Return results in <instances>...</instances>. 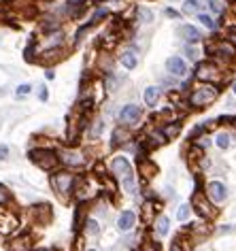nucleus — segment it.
I'll return each mask as SVG.
<instances>
[{
  "mask_svg": "<svg viewBox=\"0 0 236 251\" xmlns=\"http://www.w3.org/2000/svg\"><path fill=\"white\" fill-rule=\"evenodd\" d=\"M85 234L88 236H100V232H102V228H100V224H98V219H92V217H88L85 219V224H83V228H81Z\"/></svg>",
  "mask_w": 236,
  "mask_h": 251,
  "instance_id": "7c9ffc66",
  "label": "nucleus"
},
{
  "mask_svg": "<svg viewBox=\"0 0 236 251\" xmlns=\"http://www.w3.org/2000/svg\"><path fill=\"white\" fill-rule=\"evenodd\" d=\"M36 2H45V4H49V2H53V0H36Z\"/></svg>",
  "mask_w": 236,
  "mask_h": 251,
  "instance_id": "3c124183",
  "label": "nucleus"
},
{
  "mask_svg": "<svg viewBox=\"0 0 236 251\" xmlns=\"http://www.w3.org/2000/svg\"><path fill=\"white\" fill-rule=\"evenodd\" d=\"M134 224H136V213L134 211H123L119 215V219H117V228H119V232H132Z\"/></svg>",
  "mask_w": 236,
  "mask_h": 251,
  "instance_id": "b1692460",
  "label": "nucleus"
},
{
  "mask_svg": "<svg viewBox=\"0 0 236 251\" xmlns=\"http://www.w3.org/2000/svg\"><path fill=\"white\" fill-rule=\"evenodd\" d=\"M202 11H207V0H183L181 2L183 15H198Z\"/></svg>",
  "mask_w": 236,
  "mask_h": 251,
  "instance_id": "4be33fe9",
  "label": "nucleus"
},
{
  "mask_svg": "<svg viewBox=\"0 0 236 251\" xmlns=\"http://www.w3.org/2000/svg\"><path fill=\"white\" fill-rule=\"evenodd\" d=\"M30 251H55L51 247H36V249H30Z\"/></svg>",
  "mask_w": 236,
  "mask_h": 251,
  "instance_id": "09e8293b",
  "label": "nucleus"
},
{
  "mask_svg": "<svg viewBox=\"0 0 236 251\" xmlns=\"http://www.w3.org/2000/svg\"><path fill=\"white\" fill-rule=\"evenodd\" d=\"M196 20H198V24H200L202 28L211 30V32H219V30H221V20H219V17H215V15H211L209 11H202V13H198Z\"/></svg>",
  "mask_w": 236,
  "mask_h": 251,
  "instance_id": "2eb2a0df",
  "label": "nucleus"
},
{
  "mask_svg": "<svg viewBox=\"0 0 236 251\" xmlns=\"http://www.w3.org/2000/svg\"><path fill=\"white\" fill-rule=\"evenodd\" d=\"M221 94V85H215V83H204V81H196L194 85H191V90L188 92V98H185V102L191 111H202L211 106L215 102L217 98H219Z\"/></svg>",
  "mask_w": 236,
  "mask_h": 251,
  "instance_id": "f257e3e1",
  "label": "nucleus"
},
{
  "mask_svg": "<svg viewBox=\"0 0 236 251\" xmlns=\"http://www.w3.org/2000/svg\"><path fill=\"white\" fill-rule=\"evenodd\" d=\"M9 158V145H0V160Z\"/></svg>",
  "mask_w": 236,
  "mask_h": 251,
  "instance_id": "49530a36",
  "label": "nucleus"
},
{
  "mask_svg": "<svg viewBox=\"0 0 236 251\" xmlns=\"http://www.w3.org/2000/svg\"><path fill=\"white\" fill-rule=\"evenodd\" d=\"M177 32L185 45H198V43L204 41V34L200 32V28L191 26V24H181V26L177 28Z\"/></svg>",
  "mask_w": 236,
  "mask_h": 251,
  "instance_id": "9b49d317",
  "label": "nucleus"
},
{
  "mask_svg": "<svg viewBox=\"0 0 236 251\" xmlns=\"http://www.w3.org/2000/svg\"><path fill=\"white\" fill-rule=\"evenodd\" d=\"M74 181H77V177L72 175V171H53L51 173V187L62 198H68L72 194Z\"/></svg>",
  "mask_w": 236,
  "mask_h": 251,
  "instance_id": "20e7f679",
  "label": "nucleus"
},
{
  "mask_svg": "<svg viewBox=\"0 0 236 251\" xmlns=\"http://www.w3.org/2000/svg\"><path fill=\"white\" fill-rule=\"evenodd\" d=\"M126 83V75H117L115 71L104 75V90H107L109 94H115L121 90V85Z\"/></svg>",
  "mask_w": 236,
  "mask_h": 251,
  "instance_id": "f3484780",
  "label": "nucleus"
},
{
  "mask_svg": "<svg viewBox=\"0 0 236 251\" xmlns=\"http://www.w3.org/2000/svg\"><path fill=\"white\" fill-rule=\"evenodd\" d=\"M15 228H17V219L11 215H7L4 222H0V232H2V234H9V232H13Z\"/></svg>",
  "mask_w": 236,
  "mask_h": 251,
  "instance_id": "58836bf2",
  "label": "nucleus"
},
{
  "mask_svg": "<svg viewBox=\"0 0 236 251\" xmlns=\"http://www.w3.org/2000/svg\"><path fill=\"white\" fill-rule=\"evenodd\" d=\"M85 219H88V209H85V206H77V211H74V222H72L74 232H79L83 228Z\"/></svg>",
  "mask_w": 236,
  "mask_h": 251,
  "instance_id": "473e14b6",
  "label": "nucleus"
},
{
  "mask_svg": "<svg viewBox=\"0 0 236 251\" xmlns=\"http://www.w3.org/2000/svg\"><path fill=\"white\" fill-rule=\"evenodd\" d=\"M223 39H228L232 45H236V24H221Z\"/></svg>",
  "mask_w": 236,
  "mask_h": 251,
  "instance_id": "4c0bfd02",
  "label": "nucleus"
},
{
  "mask_svg": "<svg viewBox=\"0 0 236 251\" xmlns=\"http://www.w3.org/2000/svg\"><path fill=\"white\" fill-rule=\"evenodd\" d=\"M58 158H60V164L66 168V171H79V168L85 166V153L79 151L74 147H64L58 151Z\"/></svg>",
  "mask_w": 236,
  "mask_h": 251,
  "instance_id": "39448f33",
  "label": "nucleus"
},
{
  "mask_svg": "<svg viewBox=\"0 0 236 251\" xmlns=\"http://www.w3.org/2000/svg\"><path fill=\"white\" fill-rule=\"evenodd\" d=\"M207 11L211 15H215V17H223V13H226V7L219 2V0H207Z\"/></svg>",
  "mask_w": 236,
  "mask_h": 251,
  "instance_id": "f704fd0d",
  "label": "nucleus"
},
{
  "mask_svg": "<svg viewBox=\"0 0 236 251\" xmlns=\"http://www.w3.org/2000/svg\"><path fill=\"white\" fill-rule=\"evenodd\" d=\"M53 77H55L53 71H51V68H47V79H53Z\"/></svg>",
  "mask_w": 236,
  "mask_h": 251,
  "instance_id": "8fccbe9b",
  "label": "nucleus"
},
{
  "mask_svg": "<svg viewBox=\"0 0 236 251\" xmlns=\"http://www.w3.org/2000/svg\"><path fill=\"white\" fill-rule=\"evenodd\" d=\"M121 185H123V190H126L128 194H136L139 192V185H136V175L134 171H128L126 175L121 177Z\"/></svg>",
  "mask_w": 236,
  "mask_h": 251,
  "instance_id": "c85d7f7f",
  "label": "nucleus"
},
{
  "mask_svg": "<svg viewBox=\"0 0 236 251\" xmlns=\"http://www.w3.org/2000/svg\"><path fill=\"white\" fill-rule=\"evenodd\" d=\"M39 100H41V102H47V100H49V90L45 85L39 87Z\"/></svg>",
  "mask_w": 236,
  "mask_h": 251,
  "instance_id": "a18cd8bd",
  "label": "nucleus"
},
{
  "mask_svg": "<svg viewBox=\"0 0 236 251\" xmlns=\"http://www.w3.org/2000/svg\"><path fill=\"white\" fill-rule=\"evenodd\" d=\"M123 0H102V4H121Z\"/></svg>",
  "mask_w": 236,
  "mask_h": 251,
  "instance_id": "de8ad7c7",
  "label": "nucleus"
},
{
  "mask_svg": "<svg viewBox=\"0 0 236 251\" xmlns=\"http://www.w3.org/2000/svg\"><path fill=\"white\" fill-rule=\"evenodd\" d=\"M158 213H160V202H158V200H151V198H149L147 202L142 204V222L151 226L153 219L158 217Z\"/></svg>",
  "mask_w": 236,
  "mask_h": 251,
  "instance_id": "5701e85b",
  "label": "nucleus"
},
{
  "mask_svg": "<svg viewBox=\"0 0 236 251\" xmlns=\"http://www.w3.org/2000/svg\"><path fill=\"white\" fill-rule=\"evenodd\" d=\"M166 71H168L170 77H177L183 81V79H188V75H189V66L181 55H170V58L166 60Z\"/></svg>",
  "mask_w": 236,
  "mask_h": 251,
  "instance_id": "1a4fd4ad",
  "label": "nucleus"
},
{
  "mask_svg": "<svg viewBox=\"0 0 236 251\" xmlns=\"http://www.w3.org/2000/svg\"><path fill=\"white\" fill-rule=\"evenodd\" d=\"M232 90H234V94H236V81H234V85H232Z\"/></svg>",
  "mask_w": 236,
  "mask_h": 251,
  "instance_id": "864d4df0",
  "label": "nucleus"
},
{
  "mask_svg": "<svg viewBox=\"0 0 236 251\" xmlns=\"http://www.w3.org/2000/svg\"><path fill=\"white\" fill-rule=\"evenodd\" d=\"M183 53L188 55L189 62H196V64L202 60V55H204V51L200 49V43H198V45H185L183 47Z\"/></svg>",
  "mask_w": 236,
  "mask_h": 251,
  "instance_id": "c756f323",
  "label": "nucleus"
},
{
  "mask_svg": "<svg viewBox=\"0 0 236 251\" xmlns=\"http://www.w3.org/2000/svg\"><path fill=\"white\" fill-rule=\"evenodd\" d=\"M215 145L221 149V151H226V149H230V145H232V139H230L228 132H217L215 134Z\"/></svg>",
  "mask_w": 236,
  "mask_h": 251,
  "instance_id": "c9c22d12",
  "label": "nucleus"
},
{
  "mask_svg": "<svg viewBox=\"0 0 236 251\" xmlns=\"http://www.w3.org/2000/svg\"><path fill=\"white\" fill-rule=\"evenodd\" d=\"M88 251H96V249H88Z\"/></svg>",
  "mask_w": 236,
  "mask_h": 251,
  "instance_id": "6e6d98bb",
  "label": "nucleus"
},
{
  "mask_svg": "<svg viewBox=\"0 0 236 251\" xmlns=\"http://www.w3.org/2000/svg\"><path fill=\"white\" fill-rule=\"evenodd\" d=\"M160 98H162V87H158V85H149V87H145V92H142V100H145V104L149 109L158 104Z\"/></svg>",
  "mask_w": 236,
  "mask_h": 251,
  "instance_id": "393cba45",
  "label": "nucleus"
},
{
  "mask_svg": "<svg viewBox=\"0 0 236 251\" xmlns=\"http://www.w3.org/2000/svg\"><path fill=\"white\" fill-rule=\"evenodd\" d=\"M142 119V106L139 104H123L119 115H117V122H119V126H126V128H134V126H139Z\"/></svg>",
  "mask_w": 236,
  "mask_h": 251,
  "instance_id": "0eeeda50",
  "label": "nucleus"
},
{
  "mask_svg": "<svg viewBox=\"0 0 236 251\" xmlns=\"http://www.w3.org/2000/svg\"><path fill=\"white\" fill-rule=\"evenodd\" d=\"M132 128H126V126H115L113 132H111V149H119L126 147L128 141H132Z\"/></svg>",
  "mask_w": 236,
  "mask_h": 251,
  "instance_id": "f8f14e48",
  "label": "nucleus"
},
{
  "mask_svg": "<svg viewBox=\"0 0 236 251\" xmlns=\"http://www.w3.org/2000/svg\"><path fill=\"white\" fill-rule=\"evenodd\" d=\"M153 230H155V234L158 236H166L170 232V219L166 217V215H162V213H158V217L153 219Z\"/></svg>",
  "mask_w": 236,
  "mask_h": 251,
  "instance_id": "a878e982",
  "label": "nucleus"
},
{
  "mask_svg": "<svg viewBox=\"0 0 236 251\" xmlns=\"http://www.w3.org/2000/svg\"><path fill=\"white\" fill-rule=\"evenodd\" d=\"M30 213H32L34 222L41 224V226L49 224V222H51V217H53L51 206H49V204H36V206H32V209H30Z\"/></svg>",
  "mask_w": 236,
  "mask_h": 251,
  "instance_id": "6ab92c4d",
  "label": "nucleus"
},
{
  "mask_svg": "<svg viewBox=\"0 0 236 251\" xmlns=\"http://www.w3.org/2000/svg\"><path fill=\"white\" fill-rule=\"evenodd\" d=\"M36 43H39V51H41V49L62 47L66 43V39H64V28H55V30H49V32H43V39H36Z\"/></svg>",
  "mask_w": 236,
  "mask_h": 251,
  "instance_id": "6e6552de",
  "label": "nucleus"
},
{
  "mask_svg": "<svg viewBox=\"0 0 236 251\" xmlns=\"http://www.w3.org/2000/svg\"><path fill=\"white\" fill-rule=\"evenodd\" d=\"M141 251H162V249H160L158 241H153V238H145V241H142Z\"/></svg>",
  "mask_w": 236,
  "mask_h": 251,
  "instance_id": "a19ab883",
  "label": "nucleus"
},
{
  "mask_svg": "<svg viewBox=\"0 0 236 251\" xmlns=\"http://www.w3.org/2000/svg\"><path fill=\"white\" fill-rule=\"evenodd\" d=\"M102 130H104L102 119H94V122H90V139H100Z\"/></svg>",
  "mask_w": 236,
  "mask_h": 251,
  "instance_id": "e433bc0d",
  "label": "nucleus"
},
{
  "mask_svg": "<svg viewBox=\"0 0 236 251\" xmlns=\"http://www.w3.org/2000/svg\"><path fill=\"white\" fill-rule=\"evenodd\" d=\"M117 60H119V64L126 68V71H134V68L139 66V51H136L134 47H123L119 55H117Z\"/></svg>",
  "mask_w": 236,
  "mask_h": 251,
  "instance_id": "4468645a",
  "label": "nucleus"
},
{
  "mask_svg": "<svg viewBox=\"0 0 236 251\" xmlns=\"http://www.w3.org/2000/svg\"><path fill=\"white\" fill-rule=\"evenodd\" d=\"M115 71V58L111 53H100V55H96V73H100V75H109V73H113Z\"/></svg>",
  "mask_w": 236,
  "mask_h": 251,
  "instance_id": "a211bd4d",
  "label": "nucleus"
},
{
  "mask_svg": "<svg viewBox=\"0 0 236 251\" xmlns=\"http://www.w3.org/2000/svg\"><path fill=\"white\" fill-rule=\"evenodd\" d=\"M32 249V238L28 234H22L9 243V251H30Z\"/></svg>",
  "mask_w": 236,
  "mask_h": 251,
  "instance_id": "bb28decb",
  "label": "nucleus"
},
{
  "mask_svg": "<svg viewBox=\"0 0 236 251\" xmlns=\"http://www.w3.org/2000/svg\"><path fill=\"white\" fill-rule=\"evenodd\" d=\"M128 171H132V164H130L128 158H123V155H113V158H111V162H109V175H113L115 179H121Z\"/></svg>",
  "mask_w": 236,
  "mask_h": 251,
  "instance_id": "ddd939ff",
  "label": "nucleus"
},
{
  "mask_svg": "<svg viewBox=\"0 0 236 251\" xmlns=\"http://www.w3.org/2000/svg\"><path fill=\"white\" fill-rule=\"evenodd\" d=\"M230 66L217 62L215 58H209V60H200L196 64V71H194V77L196 81H204V83H215V85H223L226 83V71Z\"/></svg>",
  "mask_w": 236,
  "mask_h": 251,
  "instance_id": "f03ea898",
  "label": "nucleus"
},
{
  "mask_svg": "<svg viewBox=\"0 0 236 251\" xmlns=\"http://www.w3.org/2000/svg\"><path fill=\"white\" fill-rule=\"evenodd\" d=\"M28 158L32 160L34 164L41 168V171H45V173H53V171H58V166H60L58 151H53V149H49V147H34V149H30Z\"/></svg>",
  "mask_w": 236,
  "mask_h": 251,
  "instance_id": "7ed1b4c3",
  "label": "nucleus"
},
{
  "mask_svg": "<svg viewBox=\"0 0 236 251\" xmlns=\"http://www.w3.org/2000/svg\"><path fill=\"white\" fill-rule=\"evenodd\" d=\"M62 58H64V51H62V47H55V49H41L36 62L51 66V64H55V62H60Z\"/></svg>",
  "mask_w": 236,
  "mask_h": 251,
  "instance_id": "dca6fc26",
  "label": "nucleus"
},
{
  "mask_svg": "<svg viewBox=\"0 0 236 251\" xmlns=\"http://www.w3.org/2000/svg\"><path fill=\"white\" fill-rule=\"evenodd\" d=\"M232 126H234V130H236V115H232Z\"/></svg>",
  "mask_w": 236,
  "mask_h": 251,
  "instance_id": "603ef678",
  "label": "nucleus"
},
{
  "mask_svg": "<svg viewBox=\"0 0 236 251\" xmlns=\"http://www.w3.org/2000/svg\"><path fill=\"white\" fill-rule=\"evenodd\" d=\"M204 196L213 204H221L223 200L228 198V187H226V183H221V181H209V183L204 185Z\"/></svg>",
  "mask_w": 236,
  "mask_h": 251,
  "instance_id": "9d476101",
  "label": "nucleus"
},
{
  "mask_svg": "<svg viewBox=\"0 0 236 251\" xmlns=\"http://www.w3.org/2000/svg\"><path fill=\"white\" fill-rule=\"evenodd\" d=\"M164 15H166V17H170V20H181V11H175L172 7L164 9Z\"/></svg>",
  "mask_w": 236,
  "mask_h": 251,
  "instance_id": "c03bdc74",
  "label": "nucleus"
},
{
  "mask_svg": "<svg viewBox=\"0 0 236 251\" xmlns=\"http://www.w3.org/2000/svg\"><path fill=\"white\" fill-rule=\"evenodd\" d=\"M226 2H234V0H226Z\"/></svg>",
  "mask_w": 236,
  "mask_h": 251,
  "instance_id": "5fc2aeb1",
  "label": "nucleus"
},
{
  "mask_svg": "<svg viewBox=\"0 0 236 251\" xmlns=\"http://www.w3.org/2000/svg\"><path fill=\"white\" fill-rule=\"evenodd\" d=\"M32 94V85L30 83H22V85H17V90H15V96L17 98H26Z\"/></svg>",
  "mask_w": 236,
  "mask_h": 251,
  "instance_id": "79ce46f5",
  "label": "nucleus"
},
{
  "mask_svg": "<svg viewBox=\"0 0 236 251\" xmlns=\"http://www.w3.org/2000/svg\"><path fill=\"white\" fill-rule=\"evenodd\" d=\"M139 173H141V177H142V183H149L155 175H158V166L153 164V160H145V158H141L139 162Z\"/></svg>",
  "mask_w": 236,
  "mask_h": 251,
  "instance_id": "aec40b11",
  "label": "nucleus"
},
{
  "mask_svg": "<svg viewBox=\"0 0 236 251\" xmlns=\"http://www.w3.org/2000/svg\"><path fill=\"white\" fill-rule=\"evenodd\" d=\"M189 213H191V206H189V204H181V206H179V211H177L179 222H188Z\"/></svg>",
  "mask_w": 236,
  "mask_h": 251,
  "instance_id": "37998d69",
  "label": "nucleus"
},
{
  "mask_svg": "<svg viewBox=\"0 0 236 251\" xmlns=\"http://www.w3.org/2000/svg\"><path fill=\"white\" fill-rule=\"evenodd\" d=\"M36 58H39V43H36V39H32L28 43V47L24 49V60L26 62H36Z\"/></svg>",
  "mask_w": 236,
  "mask_h": 251,
  "instance_id": "2f4dec72",
  "label": "nucleus"
},
{
  "mask_svg": "<svg viewBox=\"0 0 236 251\" xmlns=\"http://www.w3.org/2000/svg\"><path fill=\"white\" fill-rule=\"evenodd\" d=\"M181 128H183V124L179 122V119H170V122H162V126H160V130H162V134H164L168 141H175L177 136L181 134Z\"/></svg>",
  "mask_w": 236,
  "mask_h": 251,
  "instance_id": "412c9836",
  "label": "nucleus"
},
{
  "mask_svg": "<svg viewBox=\"0 0 236 251\" xmlns=\"http://www.w3.org/2000/svg\"><path fill=\"white\" fill-rule=\"evenodd\" d=\"M191 206H194V211L198 213V217H202L204 222H211V219H215V217H217L215 204L211 202L207 196H204V192L194 194V198H191Z\"/></svg>",
  "mask_w": 236,
  "mask_h": 251,
  "instance_id": "423d86ee",
  "label": "nucleus"
},
{
  "mask_svg": "<svg viewBox=\"0 0 236 251\" xmlns=\"http://www.w3.org/2000/svg\"><path fill=\"white\" fill-rule=\"evenodd\" d=\"M111 17V9L109 7H96L94 11H92V15H90V24L92 26H98V24H102L104 20H109Z\"/></svg>",
  "mask_w": 236,
  "mask_h": 251,
  "instance_id": "cd10ccee",
  "label": "nucleus"
},
{
  "mask_svg": "<svg viewBox=\"0 0 236 251\" xmlns=\"http://www.w3.org/2000/svg\"><path fill=\"white\" fill-rule=\"evenodd\" d=\"M136 22L139 24H151L153 22V11L147 7H136Z\"/></svg>",
  "mask_w": 236,
  "mask_h": 251,
  "instance_id": "72a5a7b5",
  "label": "nucleus"
},
{
  "mask_svg": "<svg viewBox=\"0 0 236 251\" xmlns=\"http://www.w3.org/2000/svg\"><path fill=\"white\" fill-rule=\"evenodd\" d=\"M11 198H13V196H11V192L2 183H0V206H9L11 204Z\"/></svg>",
  "mask_w": 236,
  "mask_h": 251,
  "instance_id": "ea45409f",
  "label": "nucleus"
}]
</instances>
